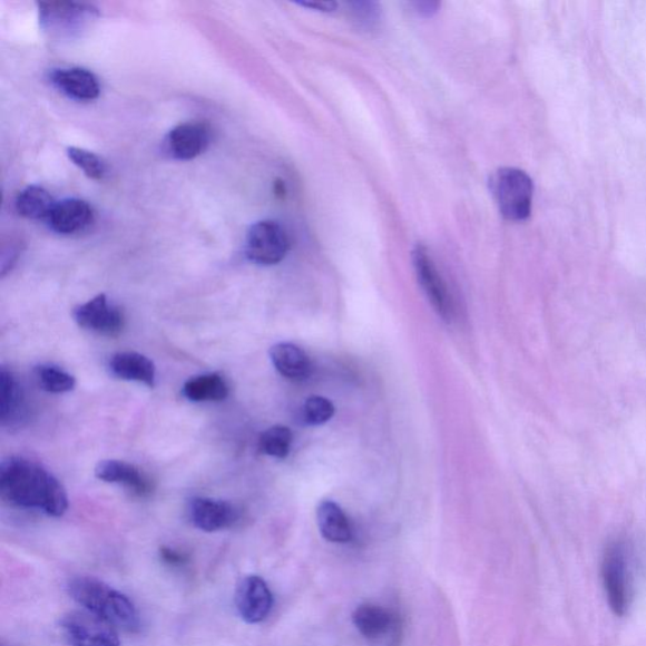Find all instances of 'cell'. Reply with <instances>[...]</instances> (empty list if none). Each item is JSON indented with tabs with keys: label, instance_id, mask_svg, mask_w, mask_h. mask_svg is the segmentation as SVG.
I'll return each instance as SVG.
<instances>
[{
	"label": "cell",
	"instance_id": "9a60e30c",
	"mask_svg": "<svg viewBox=\"0 0 646 646\" xmlns=\"http://www.w3.org/2000/svg\"><path fill=\"white\" fill-rule=\"evenodd\" d=\"M355 628L368 640L378 642L393 635L399 628L398 617L383 606L363 604L353 614Z\"/></svg>",
	"mask_w": 646,
	"mask_h": 646
},
{
	"label": "cell",
	"instance_id": "6da1fadb",
	"mask_svg": "<svg viewBox=\"0 0 646 646\" xmlns=\"http://www.w3.org/2000/svg\"><path fill=\"white\" fill-rule=\"evenodd\" d=\"M0 492L11 506L62 517L69 498L62 483L42 464L23 458H12L0 469Z\"/></svg>",
	"mask_w": 646,
	"mask_h": 646
},
{
	"label": "cell",
	"instance_id": "7a4b0ae2",
	"mask_svg": "<svg viewBox=\"0 0 646 646\" xmlns=\"http://www.w3.org/2000/svg\"><path fill=\"white\" fill-rule=\"evenodd\" d=\"M68 588L76 603L111 624L114 628L128 633L139 630L140 620L136 605L116 588L88 576L71 578Z\"/></svg>",
	"mask_w": 646,
	"mask_h": 646
},
{
	"label": "cell",
	"instance_id": "44dd1931",
	"mask_svg": "<svg viewBox=\"0 0 646 646\" xmlns=\"http://www.w3.org/2000/svg\"><path fill=\"white\" fill-rule=\"evenodd\" d=\"M55 205L52 196L40 186L25 188L16 199L18 214L30 221H49Z\"/></svg>",
	"mask_w": 646,
	"mask_h": 646
},
{
	"label": "cell",
	"instance_id": "ac0fdd59",
	"mask_svg": "<svg viewBox=\"0 0 646 646\" xmlns=\"http://www.w3.org/2000/svg\"><path fill=\"white\" fill-rule=\"evenodd\" d=\"M109 368L114 376L128 382H137L154 388L156 366L151 360L138 353H118L110 360Z\"/></svg>",
	"mask_w": 646,
	"mask_h": 646
},
{
	"label": "cell",
	"instance_id": "4316f807",
	"mask_svg": "<svg viewBox=\"0 0 646 646\" xmlns=\"http://www.w3.org/2000/svg\"><path fill=\"white\" fill-rule=\"evenodd\" d=\"M354 6V12L360 22L365 25L376 22L379 11L375 3H355Z\"/></svg>",
	"mask_w": 646,
	"mask_h": 646
},
{
	"label": "cell",
	"instance_id": "f546056e",
	"mask_svg": "<svg viewBox=\"0 0 646 646\" xmlns=\"http://www.w3.org/2000/svg\"><path fill=\"white\" fill-rule=\"evenodd\" d=\"M415 7V11H418V13L424 14V16H431L432 13L437 12V9H439L440 4L435 3V2H420V3H414Z\"/></svg>",
	"mask_w": 646,
	"mask_h": 646
},
{
	"label": "cell",
	"instance_id": "5bb4252c",
	"mask_svg": "<svg viewBox=\"0 0 646 646\" xmlns=\"http://www.w3.org/2000/svg\"><path fill=\"white\" fill-rule=\"evenodd\" d=\"M95 477L104 482L125 484L127 489L141 498L148 497L154 491V484L147 474L135 464L125 461H101L95 469Z\"/></svg>",
	"mask_w": 646,
	"mask_h": 646
},
{
	"label": "cell",
	"instance_id": "ffe728a7",
	"mask_svg": "<svg viewBox=\"0 0 646 646\" xmlns=\"http://www.w3.org/2000/svg\"><path fill=\"white\" fill-rule=\"evenodd\" d=\"M183 391L192 402H221L229 395V385L218 374H206L187 380Z\"/></svg>",
	"mask_w": 646,
	"mask_h": 646
},
{
	"label": "cell",
	"instance_id": "52a82bcc",
	"mask_svg": "<svg viewBox=\"0 0 646 646\" xmlns=\"http://www.w3.org/2000/svg\"><path fill=\"white\" fill-rule=\"evenodd\" d=\"M290 245V237L278 223L264 221L251 227L245 252L256 264L274 265L286 258Z\"/></svg>",
	"mask_w": 646,
	"mask_h": 646
},
{
	"label": "cell",
	"instance_id": "30bf717a",
	"mask_svg": "<svg viewBox=\"0 0 646 646\" xmlns=\"http://www.w3.org/2000/svg\"><path fill=\"white\" fill-rule=\"evenodd\" d=\"M92 6L68 2L40 4V21L47 32L65 35L79 31L97 16Z\"/></svg>",
	"mask_w": 646,
	"mask_h": 646
},
{
	"label": "cell",
	"instance_id": "f1b7e54d",
	"mask_svg": "<svg viewBox=\"0 0 646 646\" xmlns=\"http://www.w3.org/2000/svg\"><path fill=\"white\" fill-rule=\"evenodd\" d=\"M303 7L316 9L321 12H332L335 11L337 4L335 2H303L300 3Z\"/></svg>",
	"mask_w": 646,
	"mask_h": 646
},
{
	"label": "cell",
	"instance_id": "9c48e42d",
	"mask_svg": "<svg viewBox=\"0 0 646 646\" xmlns=\"http://www.w3.org/2000/svg\"><path fill=\"white\" fill-rule=\"evenodd\" d=\"M74 319L80 327L109 337L118 336L125 327V316L118 307L109 305L106 294L75 309Z\"/></svg>",
	"mask_w": 646,
	"mask_h": 646
},
{
	"label": "cell",
	"instance_id": "ba28073f",
	"mask_svg": "<svg viewBox=\"0 0 646 646\" xmlns=\"http://www.w3.org/2000/svg\"><path fill=\"white\" fill-rule=\"evenodd\" d=\"M273 603L271 588L260 576H246L236 587L235 605L245 623L260 624L267 619Z\"/></svg>",
	"mask_w": 646,
	"mask_h": 646
},
{
	"label": "cell",
	"instance_id": "277c9868",
	"mask_svg": "<svg viewBox=\"0 0 646 646\" xmlns=\"http://www.w3.org/2000/svg\"><path fill=\"white\" fill-rule=\"evenodd\" d=\"M601 575L607 601L614 614H628L634 593L628 548L623 540H614L606 547Z\"/></svg>",
	"mask_w": 646,
	"mask_h": 646
},
{
	"label": "cell",
	"instance_id": "3957f363",
	"mask_svg": "<svg viewBox=\"0 0 646 646\" xmlns=\"http://www.w3.org/2000/svg\"><path fill=\"white\" fill-rule=\"evenodd\" d=\"M489 186L503 217L510 222H522L529 217L535 186L525 170L500 168L490 177Z\"/></svg>",
	"mask_w": 646,
	"mask_h": 646
},
{
	"label": "cell",
	"instance_id": "8992f818",
	"mask_svg": "<svg viewBox=\"0 0 646 646\" xmlns=\"http://www.w3.org/2000/svg\"><path fill=\"white\" fill-rule=\"evenodd\" d=\"M413 265L418 282L432 307L443 321L451 322L454 315L453 301L441 272L424 245H417L413 251Z\"/></svg>",
	"mask_w": 646,
	"mask_h": 646
},
{
	"label": "cell",
	"instance_id": "484cf974",
	"mask_svg": "<svg viewBox=\"0 0 646 646\" xmlns=\"http://www.w3.org/2000/svg\"><path fill=\"white\" fill-rule=\"evenodd\" d=\"M335 414V407L327 398L310 397L302 408L303 420L310 425L325 424Z\"/></svg>",
	"mask_w": 646,
	"mask_h": 646
},
{
	"label": "cell",
	"instance_id": "7c38bea8",
	"mask_svg": "<svg viewBox=\"0 0 646 646\" xmlns=\"http://www.w3.org/2000/svg\"><path fill=\"white\" fill-rule=\"evenodd\" d=\"M212 131L205 123L188 121L170 130L167 147L177 159L189 160L203 155L211 145Z\"/></svg>",
	"mask_w": 646,
	"mask_h": 646
},
{
	"label": "cell",
	"instance_id": "cb8c5ba5",
	"mask_svg": "<svg viewBox=\"0 0 646 646\" xmlns=\"http://www.w3.org/2000/svg\"><path fill=\"white\" fill-rule=\"evenodd\" d=\"M38 384L52 394L69 393L76 385V379L63 369L55 365H41L36 369Z\"/></svg>",
	"mask_w": 646,
	"mask_h": 646
},
{
	"label": "cell",
	"instance_id": "4fadbf2b",
	"mask_svg": "<svg viewBox=\"0 0 646 646\" xmlns=\"http://www.w3.org/2000/svg\"><path fill=\"white\" fill-rule=\"evenodd\" d=\"M47 222L53 232L74 235L88 229L94 222V211L84 199L68 198L55 205Z\"/></svg>",
	"mask_w": 646,
	"mask_h": 646
},
{
	"label": "cell",
	"instance_id": "8fae6325",
	"mask_svg": "<svg viewBox=\"0 0 646 646\" xmlns=\"http://www.w3.org/2000/svg\"><path fill=\"white\" fill-rule=\"evenodd\" d=\"M188 516L197 529L214 534L233 527L239 520L241 511L232 502L195 498L189 502Z\"/></svg>",
	"mask_w": 646,
	"mask_h": 646
},
{
	"label": "cell",
	"instance_id": "603a6c76",
	"mask_svg": "<svg viewBox=\"0 0 646 646\" xmlns=\"http://www.w3.org/2000/svg\"><path fill=\"white\" fill-rule=\"evenodd\" d=\"M293 433L288 427L274 425L265 431L260 439L262 453L275 459H286L291 452Z\"/></svg>",
	"mask_w": 646,
	"mask_h": 646
},
{
	"label": "cell",
	"instance_id": "7402d4cb",
	"mask_svg": "<svg viewBox=\"0 0 646 646\" xmlns=\"http://www.w3.org/2000/svg\"><path fill=\"white\" fill-rule=\"evenodd\" d=\"M23 404L22 392L12 373L3 369L0 373V418L2 422L11 423L18 420Z\"/></svg>",
	"mask_w": 646,
	"mask_h": 646
},
{
	"label": "cell",
	"instance_id": "5b68a950",
	"mask_svg": "<svg viewBox=\"0 0 646 646\" xmlns=\"http://www.w3.org/2000/svg\"><path fill=\"white\" fill-rule=\"evenodd\" d=\"M60 625L71 646H120L117 628L89 611L66 614Z\"/></svg>",
	"mask_w": 646,
	"mask_h": 646
},
{
	"label": "cell",
	"instance_id": "e0dca14e",
	"mask_svg": "<svg viewBox=\"0 0 646 646\" xmlns=\"http://www.w3.org/2000/svg\"><path fill=\"white\" fill-rule=\"evenodd\" d=\"M321 535L331 544L345 545L353 539L354 530L345 511L331 500L321 501L316 511Z\"/></svg>",
	"mask_w": 646,
	"mask_h": 646
},
{
	"label": "cell",
	"instance_id": "d6986e66",
	"mask_svg": "<svg viewBox=\"0 0 646 646\" xmlns=\"http://www.w3.org/2000/svg\"><path fill=\"white\" fill-rule=\"evenodd\" d=\"M272 363L277 372L290 380H303L310 376L311 360L301 348L281 342L271 349Z\"/></svg>",
	"mask_w": 646,
	"mask_h": 646
},
{
	"label": "cell",
	"instance_id": "2e32d148",
	"mask_svg": "<svg viewBox=\"0 0 646 646\" xmlns=\"http://www.w3.org/2000/svg\"><path fill=\"white\" fill-rule=\"evenodd\" d=\"M55 87L69 98L79 101H92L99 98L100 85L92 72L80 69L55 70L51 75Z\"/></svg>",
	"mask_w": 646,
	"mask_h": 646
},
{
	"label": "cell",
	"instance_id": "83f0119b",
	"mask_svg": "<svg viewBox=\"0 0 646 646\" xmlns=\"http://www.w3.org/2000/svg\"><path fill=\"white\" fill-rule=\"evenodd\" d=\"M159 554L161 560L168 566L183 567L188 564V556L178 552L177 549L161 547Z\"/></svg>",
	"mask_w": 646,
	"mask_h": 646
},
{
	"label": "cell",
	"instance_id": "d4e9b609",
	"mask_svg": "<svg viewBox=\"0 0 646 646\" xmlns=\"http://www.w3.org/2000/svg\"><path fill=\"white\" fill-rule=\"evenodd\" d=\"M69 158L74 165L84 170V174L95 180H100L107 175V166L104 160L92 151L71 147L68 149Z\"/></svg>",
	"mask_w": 646,
	"mask_h": 646
}]
</instances>
